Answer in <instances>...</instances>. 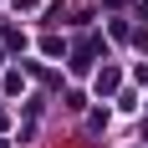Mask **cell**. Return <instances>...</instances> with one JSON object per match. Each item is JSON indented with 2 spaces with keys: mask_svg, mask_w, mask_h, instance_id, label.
Wrapping results in <instances>:
<instances>
[{
  "mask_svg": "<svg viewBox=\"0 0 148 148\" xmlns=\"http://www.w3.org/2000/svg\"><path fill=\"white\" fill-rule=\"evenodd\" d=\"M112 87H118V72L102 66V72H97V92H112Z\"/></svg>",
  "mask_w": 148,
  "mask_h": 148,
  "instance_id": "1",
  "label": "cell"
}]
</instances>
